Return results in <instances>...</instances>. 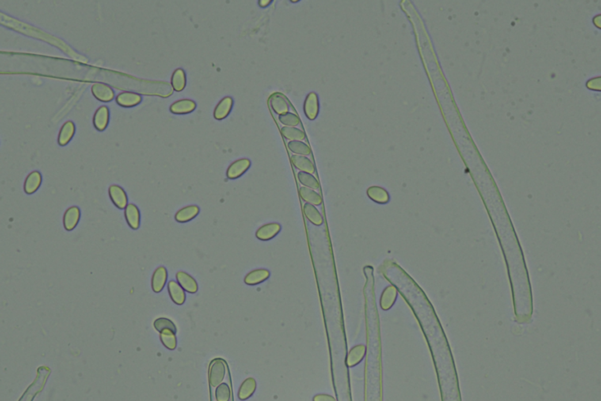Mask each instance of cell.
Wrapping results in <instances>:
<instances>
[{
	"label": "cell",
	"mask_w": 601,
	"mask_h": 401,
	"mask_svg": "<svg viewBox=\"0 0 601 401\" xmlns=\"http://www.w3.org/2000/svg\"><path fill=\"white\" fill-rule=\"evenodd\" d=\"M429 347L442 401H462L451 348L439 319L420 326Z\"/></svg>",
	"instance_id": "1"
},
{
	"label": "cell",
	"mask_w": 601,
	"mask_h": 401,
	"mask_svg": "<svg viewBox=\"0 0 601 401\" xmlns=\"http://www.w3.org/2000/svg\"><path fill=\"white\" fill-rule=\"evenodd\" d=\"M1 19H2L1 21H6V26L9 27L11 29L24 34L25 36H31V37L47 42V43L53 45L54 47H58L60 50H61V51H63L65 54H67L70 58H73V59L76 60V61L84 62V63L88 62V60L85 57L81 56L80 54H77L75 51H74L72 49L69 47L68 45H67V43H65V42L62 41V40L58 39V38L54 37V36H51L50 34L43 32V31H41V30L38 29V28H35V27L32 26L30 24L20 22V21L15 20L14 18H12V17H8V16H6V19L2 18V17H1Z\"/></svg>",
	"instance_id": "2"
},
{
	"label": "cell",
	"mask_w": 601,
	"mask_h": 401,
	"mask_svg": "<svg viewBox=\"0 0 601 401\" xmlns=\"http://www.w3.org/2000/svg\"><path fill=\"white\" fill-rule=\"evenodd\" d=\"M226 374V364L221 359H215L211 362L209 368V383L213 388L222 384Z\"/></svg>",
	"instance_id": "3"
},
{
	"label": "cell",
	"mask_w": 601,
	"mask_h": 401,
	"mask_svg": "<svg viewBox=\"0 0 601 401\" xmlns=\"http://www.w3.org/2000/svg\"><path fill=\"white\" fill-rule=\"evenodd\" d=\"M250 166L251 161L248 158L237 160L228 168L226 176L230 180H235L241 177L244 173H246Z\"/></svg>",
	"instance_id": "4"
},
{
	"label": "cell",
	"mask_w": 601,
	"mask_h": 401,
	"mask_svg": "<svg viewBox=\"0 0 601 401\" xmlns=\"http://www.w3.org/2000/svg\"><path fill=\"white\" fill-rule=\"evenodd\" d=\"M111 201L119 209H124L128 205V198L123 188L119 185H111L108 190Z\"/></svg>",
	"instance_id": "5"
},
{
	"label": "cell",
	"mask_w": 601,
	"mask_h": 401,
	"mask_svg": "<svg viewBox=\"0 0 601 401\" xmlns=\"http://www.w3.org/2000/svg\"><path fill=\"white\" fill-rule=\"evenodd\" d=\"M91 92L95 98L102 102H110L115 97L113 89L104 83H94L91 87Z\"/></svg>",
	"instance_id": "6"
},
{
	"label": "cell",
	"mask_w": 601,
	"mask_h": 401,
	"mask_svg": "<svg viewBox=\"0 0 601 401\" xmlns=\"http://www.w3.org/2000/svg\"><path fill=\"white\" fill-rule=\"evenodd\" d=\"M142 97L139 93L134 92H123L116 97L117 104L122 108H133L140 104Z\"/></svg>",
	"instance_id": "7"
},
{
	"label": "cell",
	"mask_w": 601,
	"mask_h": 401,
	"mask_svg": "<svg viewBox=\"0 0 601 401\" xmlns=\"http://www.w3.org/2000/svg\"><path fill=\"white\" fill-rule=\"evenodd\" d=\"M398 295V291L393 285H389L384 290L380 299V306L382 310L387 311L390 310L396 303Z\"/></svg>",
	"instance_id": "8"
},
{
	"label": "cell",
	"mask_w": 601,
	"mask_h": 401,
	"mask_svg": "<svg viewBox=\"0 0 601 401\" xmlns=\"http://www.w3.org/2000/svg\"><path fill=\"white\" fill-rule=\"evenodd\" d=\"M281 226L277 223H267L259 227L256 232V238L261 241H268L272 239L279 234Z\"/></svg>",
	"instance_id": "9"
},
{
	"label": "cell",
	"mask_w": 601,
	"mask_h": 401,
	"mask_svg": "<svg viewBox=\"0 0 601 401\" xmlns=\"http://www.w3.org/2000/svg\"><path fill=\"white\" fill-rule=\"evenodd\" d=\"M366 345L362 344L355 345L354 347L351 348L349 352H348L346 360L348 368H353L359 364L366 356Z\"/></svg>",
	"instance_id": "10"
},
{
	"label": "cell",
	"mask_w": 601,
	"mask_h": 401,
	"mask_svg": "<svg viewBox=\"0 0 601 401\" xmlns=\"http://www.w3.org/2000/svg\"><path fill=\"white\" fill-rule=\"evenodd\" d=\"M176 280L185 292L191 294H195L198 292V285L196 280L186 272H178L176 273Z\"/></svg>",
	"instance_id": "11"
},
{
	"label": "cell",
	"mask_w": 601,
	"mask_h": 401,
	"mask_svg": "<svg viewBox=\"0 0 601 401\" xmlns=\"http://www.w3.org/2000/svg\"><path fill=\"white\" fill-rule=\"evenodd\" d=\"M168 272L165 267H159L154 270L151 279L152 289L156 293H159L166 284Z\"/></svg>",
	"instance_id": "12"
},
{
	"label": "cell",
	"mask_w": 601,
	"mask_h": 401,
	"mask_svg": "<svg viewBox=\"0 0 601 401\" xmlns=\"http://www.w3.org/2000/svg\"><path fill=\"white\" fill-rule=\"evenodd\" d=\"M271 108L273 112L277 115H282L289 112L290 105L287 102V99L280 93H273L268 99Z\"/></svg>",
	"instance_id": "13"
},
{
	"label": "cell",
	"mask_w": 601,
	"mask_h": 401,
	"mask_svg": "<svg viewBox=\"0 0 601 401\" xmlns=\"http://www.w3.org/2000/svg\"><path fill=\"white\" fill-rule=\"evenodd\" d=\"M304 112H305L306 117L310 120H314L318 115V97L313 92L309 93L305 99V104H304Z\"/></svg>",
	"instance_id": "14"
},
{
	"label": "cell",
	"mask_w": 601,
	"mask_h": 401,
	"mask_svg": "<svg viewBox=\"0 0 601 401\" xmlns=\"http://www.w3.org/2000/svg\"><path fill=\"white\" fill-rule=\"evenodd\" d=\"M80 219V209L77 206L70 207L64 214L63 224L67 231L74 230Z\"/></svg>",
	"instance_id": "15"
},
{
	"label": "cell",
	"mask_w": 601,
	"mask_h": 401,
	"mask_svg": "<svg viewBox=\"0 0 601 401\" xmlns=\"http://www.w3.org/2000/svg\"><path fill=\"white\" fill-rule=\"evenodd\" d=\"M109 109L107 106H101L96 110L93 116V125L98 131H104L109 123Z\"/></svg>",
	"instance_id": "16"
},
{
	"label": "cell",
	"mask_w": 601,
	"mask_h": 401,
	"mask_svg": "<svg viewBox=\"0 0 601 401\" xmlns=\"http://www.w3.org/2000/svg\"><path fill=\"white\" fill-rule=\"evenodd\" d=\"M125 218L130 228L137 230L140 224V212L139 208L134 204H128L125 208Z\"/></svg>",
	"instance_id": "17"
},
{
	"label": "cell",
	"mask_w": 601,
	"mask_h": 401,
	"mask_svg": "<svg viewBox=\"0 0 601 401\" xmlns=\"http://www.w3.org/2000/svg\"><path fill=\"white\" fill-rule=\"evenodd\" d=\"M196 108V104L194 100L189 99H183L177 100L170 106V112L176 115H185L191 113Z\"/></svg>",
	"instance_id": "18"
},
{
	"label": "cell",
	"mask_w": 601,
	"mask_h": 401,
	"mask_svg": "<svg viewBox=\"0 0 601 401\" xmlns=\"http://www.w3.org/2000/svg\"><path fill=\"white\" fill-rule=\"evenodd\" d=\"M367 196L374 202L385 204L389 202L390 196L385 188L378 186H372L366 191Z\"/></svg>",
	"instance_id": "19"
},
{
	"label": "cell",
	"mask_w": 601,
	"mask_h": 401,
	"mask_svg": "<svg viewBox=\"0 0 601 401\" xmlns=\"http://www.w3.org/2000/svg\"><path fill=\"white\" fill-rule=\"evenodd\" d=\"M75 134V125L73 122L67 121L61 127L58 134V141L60 146H65L71 140Z\"/></svg>",
	"instance_id": "20"
},
{
	"label": "cell",
	"mask_w": 601,
	"mask_h": 401,
	"mask_svg": "<svg viewBox=\"0 0 601 401\" xmlns=\"http://www.w3.org/2000/svg\"><path fill=\"white\" fill-rule=\"evenodd\" d=\"M233 100L230 97H224L219 101L214 111V117L217 120H222L227 117L233 108Z\"/></svg>",
	"instance_id": "21"
},
{
	"label": "cell",
	"mask_w": 601,
	"mask_h": 401,
	"mask_svg": "<svg viewBox=\"0 0 601 401\" xmlns=\"http://www.w3.org/2000/svg\"><path fill=\"white\" fill-rule=\"evenodd\" d=\"M270 273L268 269H254L246 275L244 278V282L248 285H257L264 282L265 280L269 277Z\"/></svg>",
	"instance_id": "22"
},
{
	"label": "cell",
	"mask_w": 601,
	"mask_h": 401,
	"mask_svg": "<svg viewBox=\"0 0 601 401\" xmlns=\"http://www.w3.org/2000/svg\"><path fill=\"white\" fill-rule=\"evenodd\" d=\"M42 175L39 172L34 171L29 173L25 179L24 184V191L27 195H32L35 193L42 184Z\"/></svg>",
	"instance_id": "23"
},
{
	"label": "cell",
	"mask_w": 601,
	"mask_h": 401,
	"mask_svg": "<svg viewBox=\"0 0 601 401\" xmlns=\"http://www.w3.org/2000/svg\"><path fill=\"white\" fill-rule=\"evenodd\" d=\"M199 207L197 205H189L179 210L175 215V219L178 223H187L195 219L199 214Z\"/></svg>",
	"instance_id": "24"
},
{
	"label": "cell",
	"mask_w": 601,
	"mask_h": 401,
	"mask_svg": "<svg viewBox=\"0 0 601 401\" xmlns=\"http://www.w3.org/2000/svg\"><path fill=\"white\" fill-rule=\"evenodd\" d=\"M257 388V383L253 378H248L243 382L238 390V398L241 401H246L255 394Z\"/></svg>",
	"instance_id": "25"
},
{
	"label": "cell",
	"mask_w": 601,
	"mask_h": 401,
	"mask_svg": "<svg viewBox=\"0 0 601 401\" xmlns=\"http://www.w3.org/2000/svg\"><path fill=\"white\" fill-rule=\"evenodd\" d=\"M168 290H169L171 299L176 304L183 305L185 303V291L180 286L179 283L176 282L175 280H170L168 283Z\"/></svg>",
	"instance_id": "26"
},
{
	"label": "cell",
	"mask_w": 601,
	"mask_h": 401,
	"mask_svg": "<svg viewBox=\"0 0 601 401\" xmlns=\"http://www.w3.org/2000/svg\"><path fill=\"white\" fill-rule=\"evenodd\" d=\"M291 159L294 167L299 169L300 171L305 172V173H311V174L314 173V165L307 157L294 154L291 156Z\"/></svg>",
	"instance_id": "27"
},
{
	"label": "cell",
	"mask_w": 601,
	"mask_h": 401,
	"mask_svg": "<svg viewBox=\"0 0 601 401\" xmlns=\"http://www.w3.org/2000/svg\"><path fill=\"white\" fill-rule=\"evenodd\" d=\"M303 211L305 217L315 226H321L324 223L322 215L313 204L309 203L304 204Z\"/></svg>",
	"instance_id": "28"
},
{
	"label": "cell",
	"mask_w": 601,
	"mask_h": 401,
	"mask_svg": "<svg viewBox=\"0 0 601 401\" xmlns=\"http://www.w3.org/2000/svg\"><path fill=\"white\" fill-rule=\"evenodd\" d=\"M187 85V77L185 71L183 69L178 68L174 71L171 78V86L173 90L176 92H181L184 89Z\"/></svg>",
	"instance_id": "29"
},
{
	"label": "cell",
	"mask_w": 601,
	"mask_h": 401,
	"mask_svg": "<svg viewBox=\"0 0 601 401\" xmlns=\"http://www.w3.org/2000/svg\"><path fill=\"white\" fill-rule=\"evenodd\" d=\"M300 196L306 203L313 205H320L322 204V198L314 190L302 187L299 190Z\"/></svg>",
	"instance_id": "30"
},
{
	"label": "cell",
	"mask_w": 601,
	"mask_h": 401,
	"mask_svg": "<svg viewBox=\"0 0 601 401\" xmlns=\"http://www.w3.org/2000/svg\"><path fill=\"white\" fill-rule=\"evenodd\" d=\"M160 338H161L163 345H165L167 349H171V350L176 349L177 341H176V333L173 331L170 330V329H165V330L161 331L160 333Z\"/></svg>",
	"instance_id": "31"
},
{
	"label": "cell",
	"mask_w": 601,
	"mask_h": 401,
	"mask_svg": "<svg viewBox=\"0 0 601 401\" xmlns=\"http://www.w3.org/2000/svg\"><path fill=\"white\" fill-rule=\"evenodd\" d=\"M298 179L300 183L304 185L305 188H310L313 190H318L320 188V184L318 180L311 173H305V172H299L298 173Z\"/></svg>",
	"instance_id": "32"
},
{
	"label": "cell",
	"mask_w": 601,
	"mask_h": 401,
	"mask_svg": "<svg viewBox=\"0 0 601 401\" xmlns=\"http://www.w3.org/2000/svg\"><path fill=\"white\" fill-rule=\"evenodd\" d=\"M281 133L282 135L287 139L302 141L305 139V133L300 129L295 128V127H283L281 129Z\"/></svg>",
	"instance_id": "33"
},
{
	"label": "cell",
	"mask_w": 601,
	"mask_h": 401,
	"mask_svg": "<svg viewBox=\"0 0 601 401\" xmlns=\"http://www.w3.org/2000/svg\"><path fill=\"white\" fill-rule=\"evenodd\" d=\"M288 148L291 151L298 155H309L311 154V149L309 145L299 140H291L287 143Z\"/></svg>",
	"instance_id": "34"
},
{
	"label": "cell",
	"mask_w": 601,
	"mask_h": 401,
	"mask_svg": "<svg viewBox=\"0 0 601 401\" xmlns=\"http://www.w3.org/2000/svg\"><path fill=\"white\" fill-rule=\"evenodd\" d=\"M231 397V390L227 383H222L216 387L215 390V399L217 401H230Z\"/></svg>",
	"instance_id": "35"
},
{
	"label": "cell",
	"mask_w": 601,
	"mask_h": 401,
	"mask_svg": "<svg viewBox=\"0 0 601 401\" xmlns=\"http://www.w3.org/2000/svg\"><path fill=\"white\" fill-rule=\"evenodd\" d=\"M279 120L282 124L289 127H295L300 124V119L296 114L287 112L284 115H279Z\"/></svg>",
	"instance_id": "36"
},
{
	"label": "cell",
	"mask_w": 601,
	"mask_h": 401,
	"mask_svg": "<svg viewBox=\"0 0 601 401\" xmlns=\"http://www.w3.org/2000/svg\"><path fill=\"white\" fill-rule=\"evenodd\" d=\"M154 326L156 330L158 331L159 333H161V331L165 330V329H170V330L173 331L175 333H176V325L171 320L168 319V318H158V319L156 320L155 322H154Z\"/></svg>",
	"instance_id": "37"
},
{
	"label": "cell",
	"mask_w": 601,
	"mask_h": 401,
	"mask_svg": "<svg viewBox=\"0 0 601 401\" xmlns=\"http://www.w3.org/2000/svg\"><path fill=\"white\" fill-rule=\"evenodd\" d=\"M313 401H337V400L328 394H317L313 398Z\"/></svg>",
	"instance_id": "38"
},
{
	"label": "cell",
	"mask_w": 601,
	"mask_h": 401,
	"mask_svg": "<svg viewBox=\"0 0 601 401\" xmlns=\"http://www.w3.org/2000/svg\"><path fill=\"white\" fill-rule=\"evenodd\" d=\"M270 2L271 1H268V0H267V1L266 0H261V1H259V6H261V7H267Z\"/></svg>",
	"instance_id": "39"
}]
</instances>
